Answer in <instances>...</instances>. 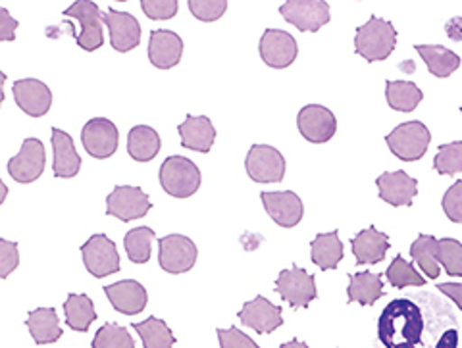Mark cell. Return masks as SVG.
<instances>
[{
  "instance_id": "6da1fadb",
  "label": "cell",
  "mask_w": 462,
  "mask_h": 348,
  "mask_svg": "<svg viewBox=\"0 0 462 348\" xmlns=\"http://www.w3.org/2000/svg\"><path fill=\"white\" fill-rule=\"evenodd\" d=\"M422 333V310L412 300L397 298L383 308L378 322V337L385 348H420Z\"/></svg>"
},
{
  "instance_id": "7a4b0ae2",
  "label": "cell",
  "mask_w": 462,
  "mask_h": 348,
  "mask_svg": "<svg viewBox=\"0 0 462 348\" xmlns=\"http://www.w3.org/2000/svg\"><path fill=\"white\" fill-rule=\"evenodd\" d=\"M397 45V29L392 22L382 20L378 16H370V20L356 29L355 35V52L363 56L366 62H382L392 56Z\"/></svg>"
},
{
  "instance_id": "3957f363",
  "label": "cell",
  "mask_w": 462,
  "mask_h": 348,
  "mask_svg": "<svg viewBox=\"0 0 462 348\" xmlns=\"http://www.w3.org/2000/svg\"><path fill=\"white\" fill-rule=\"evenodd\" d=\"M161 185L173 198L193 197L202 183L200 169L185 156H170L161 166Z\"/></svg>"
},
{
  "instance_id": "277c9868",
  "label": "cell",
  "mask_w": 462,
  "mask_h": 348,
  "mask_svg": "<svg viewBox=\"0 0 462 348\" xmlns=\"http://www.w3.org/2000/svg\"><path fill=\"white\" fill-rule=\"evenodd\" d=\"M385 142L399 160L416 162L428 152L431 133L422 122H404L385 137Z\"/></svg>"
},
{
  "instance_id": "5b68a950",
  "label": "cell",
  "mask_w": 462,
  "mask_h": 348,
  "mask_svg": "<svg viewBox=\"0 0 462 348\" xmlns=\"http://www.w3.org/2000/svg\"><path fill=\"white\" fill-rule=\"evenodd\" d=\"M66 18H74L79 23V33L74 35L78 47L87 52L98 50L105 45V33H103V12L93 0H76L74 5L66 8Z\"/></svg>"
},
{
  "instance_id": "8992f818",
  "label": "cell",
  "mask_w": 462,
  "mask_h": 348,
  "mask_svg": "<svg viewBox=\"0 0 462 348\" xmlns=\"http://www.w3.org/2000/svg\"><path fill=\"white\" fill-rule=\"evenodd\" d=\"M245 169L254 183H282L285 178V158L270 144H253L245 158Z\"/></svg>"
},
{
  "instance_id": "52a82bcc",
  "label": "cell",
  "mask_w": 462,
  "mask_h": 348,
  "mask_svg": "<svg viewBox=\"0 0 462 348\" xmlns=\"http://www.w3.org/2000/svg\"><path fill=\"white\" fill-rule=\"evenodd\" d=\"M280 14L287 23L295 25L299 32L316 33L331 20L329 5L324 0H287Z\"/></svg>"
},
{
  "instance_id": "ba28073f",
  "label": "cell",
  "mask_w": 462,
  "mask_h": 348,
  "mask_svg": "<svg viewBox=\"0 0 462 348\" xmlns=\"http://www.w3.org/2000/svg\"><path fill=\"white\" fill-rule=\"evenodd\" d=\"M83 262L87 271L93 278L103 279L106 275L120 271V254L112 239H108L105 234H97L89 241L81 246Z\"/></svg>"
},
{
  "instance_id": "9c48e42d",
  "label": "cell",
  "mask_w": 462,
  "mask_h": 348,
  "mask_svg": "<svg viewBox=\"0 0 462 348\" xmlns=\"http://www.w3.org/2000/svg\"><path fill=\"white\" fill-rule=\"evenodd\" d=\"M276 291L280 297L291 304V308H309V304L318 298L314 275L299 266L291 270H282L276 281Z\"/></svg>"
},
{
  "instance_id": "30bf717a",
  "label": "cell",
  "mask_w": 462,
  "mask_h": 348,
  "mask_svg": "<svg viewBox=\"0 0 462 348\" xmlns=\"http://www.w3.org/2000/svg\"><path fill=\"white\" fill-rule=\"evenodd\" d=\"M152 208L149 195L139 187L118 185L106 198V214L118 217L120 222L127 224L144 217Z\"/></svg>"
},
{
  "instance_id": "8fae6325",
  "label": "cell",
  "mask_w": 462,
  "mask_h": 348,
  "mask_svg": "<svg viewBox=\"0 0 462 348\" xmlns=\"http://www.w3.org/2000/svg\"><path fill=\"white\" fill-rule=\"evenodd\" d=\"M45 164H47L45 144H42L39 139L29 137L23 141L22 151L14 158H10L8 173L16 183L27 185V183L37 181L42 176Z\"/></svg>"
},
{
  "instance_id": "7c38bea8",
  "label": "cell",
  "mask_w": 462,
  "mask_h": 348,
  "mask_svg": "<svg viewBox=\"0 0 462 348\" xmlns=\"http://www.w3.org/2000/svg\"><path fill=\"white\" fill-rule=\"evenodd\" d=\"M161 252H158V262L161 268L171 275H180L195 268L199 251L195 243L185 235H166L161 241Z\"/></svg>"
},
{
  "instance_id": "4fadbf2b",
  "label": "cell",
  "mask_w": 462,
  "mask_h": 348,
  "mask_svg": "<svg viewBox=\"0 0 462 348\" xmlns=\"http://www.w3.org/2000/svg\"><path fill=\"white\" fill-rule=\"evenodd\" d=\"M81 142L87 154L97 158V160H106V158L118 151V127L108 118H93L83 127Z\"/></svg>"
},
{
  "instance_id": "5bb4252c",
  "label": "cell",
  "mask_w": 462,
  "mask_h": 348,
  "mask_svg": "<svg viewBox=\"0 0 462 348\" xmlns=\"http://www.w3.org/2000/svg\"><path fill=\"white\" fill-rule=\"evenodd\" d=\"M258 52L266 66L283 69L297 60L299 47L291 33L282 32V29H266L260 37Z\"/></svg>"
},
{
  "instance_id": "9a60e30c",
  "label": "cell",
  "mask_w": 462,
  "mask_h": 348,
  "mask_svg": "<svg viewBox=\"0 0 462 348\" xmlns=\"http://www.w3.org/2000/svg\"><path fill=\"white\" fill-rule=\"evenodd\" d=\"M297 127L309 142H328L337 132V120L334 112L320 105H309L300 108L297 115Z\"/></svg>"
},
{
  "instance_id": "2e32d148",
  "label": "cell",
  "mask_w": 462,
  "mask_h": 348,
  "mask_svg": "<svg viewBox=\"0 0 462 348\" xmlns=\"http://www.w3.org/2000/svg\"><path fill=\"white\" fill-rule=\"evenodd\" d=\"M103 22L110 32V45L114 50L129 52L139 47L141 25L134 14L108 8V12H103Z\"/></svg>"
},
{
  "instance_id": "e0dca14e",
  "label": "cell",
  "mask_w": 462,
  "mask_h": 348,
  "mask_svg": "<svg viewBox=\"0 0 462 348\" xmlns=\"http://www.w3.org/2000/svg\"><path fill=\"white\" fill-rule=\"evenodd\" d=\"M237 317L243 325L254 329L260 335H270L283 325L282 307H276L264 297H256L251 302H245Z\"/></svg>"
},
{
  "instance_id": "ac0fdd59",
  "label": "cell",
  "mask_w": 462,
  "mask_h": 348,
  "mask_svg": "<svg viewBox=\"0 0 462 348\" xmlns=\"http://www.w3.org/2000/svg\"><path fill=\"white\" fill-rule=\"evenodd\" d=\"M14 100L32 118H42L52 106V91L39 79H20L12 87Z\"/></svg>"
},
{
  "instance_id": "d6986e66",
  "label": "cell",
  "mask_w": 462,
  "mask_h": 348,
  "mask_svg": "<svg viewBox=\"0 0 462 348\" xmlns=\"http://www.w3.org/2000/svg\"><path fill=\"white\" fill-rule=\"evenodd\" d=\"M263 206L266 214L276 222L280 227H295L300 224L302 215H305V206L302 200L293 191H282V193H263Z\"/></svg>"
},
{
  "instance_id": "ffe728a7",
  "label": "cell",
  "mask_w": 462,
  "mask_h": 348,
  "mask_svg": "<svg viewBox=\"0 0 462 348\" xmlns=\"http://www.w3.org/2000/svg\"><path fill=\"white\" fill-rule=\"evenodd\" d=\"M380 198L392 206H411L418 195V181L407 171H385L375 181Z\"/></svg>"
},
{
  "instance_id": "44dd1931",
  "label": "cell",
  "mask_w": 462,
  "mask_h": 348,
  "mask_svg": "<svg viewBox=\"0 0 462 348\" xmlns=\"http://www.w3.org/2000/svg\"><path fill=\"white\" fill-rule=\"evenodd\" d=\"M183 56V41L168 29H154L149 39V60L158 69L176 68Z\"/></svg>"
},
{
  "instance_id": "7402d4cb",
  "label": "cell",
  "mask_w": 462,
  "mask_h": 348,
  "mask_svg": "<svg viewBox=\"0 0 462 348\" xmlns=\"http://www.w3.org/2000/svg\"><path fill=\"white\" fill-rule=\"evenodd\" d=\"M105 295L108 297L110 304L116 312L125 316H135L147 308L149 295L144 287L135 279H124L120 283H114L105 287Z\"/></svg>"
},
{
  "instance_id": "603a6c76",
  "label": "cell",
  "mask_w": 462,
  "mask_h": 348,
  "mask_svg": "<svg viewBox=\"0 0 462 348\" xmlns=\"http://www.w3.org/2000/svg\"><path fill=\"white\" fill-rule=\"evenodd\" d=\"M181 137V147L200 154L210 152L216 141V127L207 115H187L185 122L178 125Z\"/></svg>"
},
{
  "instance_id": "cb8c5ba5",
  "label": "cell",
  "mask_w": 462,
  "mask_h": 348,
  "mask_svg": "<svg viewBox=\"0 0 462 348\" xmlns=\"http://www.w3.org/2000/svg\"><path fill=\"white\" fill-rule=\"evenodd\" d=\"M52 151H54V164H52L54 176L62 179L76 178L81 169V158L74 147V139L58 127H52Z\"/></svg>"
},
{
  "instance_id": "d4e9b609",
  "label": "cell",
  "mask_w": 462,
  "mask_h": 348,
  "mask_svg": "<svg viewBox=\"0 0 462 348\" xmlns=\"http://www.w3.org/2000/svg\"><path fill=\"white\" fill-rule=\"evenodd\" d=\"M351 244L358 266L380 264L389 251V237L370 225L368 229L360 231L356 237H353Z\"/></svg>"
},
{
  "instance_id": "484cf974",
  "label": "cell",
  "mask_w": 462,
  "mask_h": 348,
  "mask_svg": "<svg viewBox=\"0 0 462 348\" xmlns=\"http://www.w3.org/2000/svg\"><path fill=\"white\" fill-rule=\"evenodd\" d=\"M349 304L358 302L360 307H374L383 297V281L380 273H353L349 275Z\"/></svg>"
},
{
  "instance_id": "4316f807",
  "label": "cell",
  "mask_w": 462,
  "mask_h": 348,
  "mask_svg": "<svg viewBox=\"0 0 462 348\" xmlns=\"http://www.w3.org/2000/svg\"><path fill=\"white\" fill-rule=\"evenodd\" d=\"M37 344H52L62 337V327L54 308H37L29 312L25 322Z\"/></svg>"
},
{
  "instance_id": "83f0119b",
  "label": "cell",
  "mask_w": 462,
  "mask_h": 348,
  "mask_svg": "<svg viewBox=\"0 0 462 348\" xmlns=\"http://www.w3.org/2000/svg\"><path fill=\"white\" fill-rule=\"evenodd\" d=\"M162 147L161 135L149 125H137L127 135V152L135 162H151Z\"/></svg>"
},
{
  "instance_id": "f1b7e54d",
  "label": "cell",
  "mask_w": 462,
  "mask_h": 348,
  "mask_svg": "<svg viewBox=\"0 0 462 348\" xmlns=\"http://www.w3.org/2000/svg\"><path fill=\"white\" fill-rule=\"evenodd\" d=\"M416 52L422 56L431 76L439 79L451 78L460 66V56L441 45H416Z\"/></svg>"
},
{
  "instance_id": "f546056e",
  "label": "cell",
  "mask_w": 462,
  "mask_h": 348,
  "mask_svg": "<svg viewBox=\"0 0 462 348\" xmlns=\"http://www.w3.org/2000/svg\"><path fill=\"white\" fill-rule=\"evenodd\" d=\"M312 262L322 270H336L343 260V243L337 231L316 235L312 241Z\"/></svg>"
},
{
  "instance_id": "4dcf8cb0",
  "label": "cell",
  "mask_w": 462,
  "mask_h": 348,
  "mask_svg": "<svg viewBox=\"0 0 462 348\" xmlns=\"http://www.w3.org/2000/svg\"><path fill=\"white\" fill-rule=\"evenodd\" d=\"M64 314H66V324L79 333L89 331L91 324L97 320L95 304L87 295H76V293L68 295L64 304Z\"/></svg>"
},
{
  "instance_id": "1f68e13d",
  "label": "cell",
  "mask_w": 462,
  "mask_h": 348,
  "mask_svg": "<svg viewBox=\"0 0 462 348\" xmlns=\"http://www.w3.org/2000/svg\"><path fill=\"white\" fill-rule=\"evenodd\" d=\"M387 105L395 112H412L422 103L424 93L412 81H387L385 83Z\"/></svg>"
},
{
  "instance_id": "d6a6232c",
  "label": "cell",
  "mask_w": 462,
  "mask_h": 348,
  "mask_svg": "<svg viewBox=\"0 0 462 348\" xmlns=\"http://www.w3.org/2000/svg\"><path fill=\"white\" fill-rule=\"evenodd\" d=\"M132 327L139 333L144 348H173L176 344V337L168 324L154 316L144 322H135Z\"/></svg>"
},
{
  "instance_id": "836d02e7",
  "label": "cell",
  "mask_w": 462,
  "mask_h": 348,
  "mask_svg": "<svg viewBox=\"0 0 462 348\" xmlns=\"http://www.w3.org/2000/svg\"><path fill=\"white\" fill-rule=\"evenodd\" d=\"M411 256L414 262L422 268L424 275L430 279L439 278V262H438V239L433 235H418L411 244Z\"/></svg>"
},
{
  "instance_id": "e575fe53",
  "label": "cell",
  "mask_w": 462,
  "mask_h": 348,
  "mask_svg": "<svg viewBox=\"0 0 462 348\" xmlns=\"http://www.w3.org/2000/svg\"><path fill=\"white\" fill-rule=\"evenodd\" d=\"M154 237H156L154 229H151V227L129 229L124 237L127 258L132 260L134 264H147L151 260Z\"/></svg>"
},
{
  "instance_id": "d590c367",
  "label": "cell",
  "mask_w": 462,
  "mask_h": 348,
  "mask_svg": "<svg viewBox=\"0 0 462 348\" xmlns=\"http://www.w3.org/2000/svg\"><path fill=\"white\" fill-rule=\"evenodd\" d=\"M385 278L389 281V285L395 288H407V287H424L426 279L422 278L420 273L416 271V268L407 262L401 254L393 258L392 266L387 268Z\"/></svg>"
},
{
  "instance_id": "8d00e7d4",
  "label": "cell",
  "mask_w": 462,
  "mask_h": 348,
  "mask_svg": "<svg viewBox=\"0 0 462 348\" xmlns=\"http://www.w3.org/2000/svg\"><path fill=\"white\" fill-rule=\"evenodd\" d=\"M93 348H135L134 337L118 324H106L100 327L91 343Z\"/></svg>"
},
{
  "instance_id": "74e56055",
  "label": "cell",
  "mask_w": 462,
  "mask_h": 348,
  "mask_svg": "<svg viewBox=\"0 0 462 348\" xmlns=\"http://www.w3.org/2000/svg\"><path fill=\"white\" fill-rule=\"evenodd\" d=\"M433 168L441 176H457L462 171V141L441 144L433 160Z\"/></svg>"
},
{
  "instance_id": "f35d334b",
  "label": "cell",
  "mask_w": 462,
  "mask_h": 348,
  "mask_svg": "<svg viewBox=\"0 0 462 348\" xmlns=\"http://www.w3.org/2000/svg\"><path fill=\"white\" fill-rule=\"evenodd\" d=\"M438 262L451 278H462V243L457 239L438 241Z\"/></svg>"
},
{
  "instance_id": "ab89813d",
  "label": "cell",
  "mask_w": 462,
  "mask_h": 348,
  "mask_svg": "<svg viewBox=\"0 0 462 348\" xmlns=\"http://www.w3.org/2000/svg\"><path fill=\"white\" fill-rule=\"evenodd\" d=\"M189 10L200 22H216L226 14L227 3L226 0H189Z\"/></svg>"
},
{
  "instance_id": "60d3db41",
  "label": "cell",
  "mask_w": 462,
  "mask_h": 348,
  "mask_svg": "<svg viewBox=\"0 0 462 348\" xmlns=\"http://www.w3.org/2000/svg\"><path fill=\"white\" fill-rule=\"evenodd\" d=\"M441 206L453 224H462V179L455 181L447 188V193L443 195L441 200Z\"/></svg>"
},
{
  "instance_id": "b9f144b4",
  "label": "cell",
  "mask_w": 462,
  "mask_h": 348,
  "mask_svg": "<svg viewBox=\"0 0 462 348\" xmlns=\"http://www.w3.org/2000/svg\"><path fill=\"white\" fill-rule=\"evenodd\" d=\"M141 8L151 20H171L178 14V0H141Z\"/></svg>"
},
{
  "instance_id": "7bdbcfd3",
  "label": "cell",
  "mask_w": 462,
  "mask_h": 348,
  "mask_svg": "<svg viewBox=\"0 0 462 348\" xmlns=\"http://www.w3.org/2000/svg\"><path fill=\"white\" fill-rule=\"evenodd\" d=\"M20 266L18 243L0 239V279H6Z\"/></svg>"
},
{
  "instance_id": "ee69618b",
  "label": "cell",
  "mask_w": 462,
  "mask_h": 348,
  "mask_svg": "<svg viewBox=\"0 0 462 348\" xmlns=\"http://www.w3.org/2000/svg\"><path fill=\"white\" fill-rule=\"evenodd\" d=\"M216 335L220 339L222 348H260L249 335L237 327H229V329H218Z\"/></svg>"
},
{
  "instance_id": "f6af8a7d",
  "label": "cell",
  "mask_w": 462,
  "mask_h": 348,
  "mask_svg": "<svg viewBox=\"0 0 462 348\" xmlns=\"http://www.w3.org/2000/svg\"><path fill=\"white\" fill-rule=\"evenodd\" d=\"M18 25H20L18 20L12 18L6 8L0 6V41H6V42L16 41Z\"/></svg>"
},
{
  "instance_id": "bcb514c9",
  "label": "cell",
  "mask_w": 462,
  "mask_h": 348,
  "mask_svg": "<svg viewBox=\"0 0 462 348\" xmlns=\"http://www.w3.org/2000/svg\"><path fill=\"white\" fill-rule=\"evenodd\" d=\"M438 291L453 298L457 307L462 310V283H439Z\"/></svg>"
},
{
  "instance_id": "7dc6e473",
  "label": "cell",
  "mask_w": 462,
  "mask_h": 348,
  "mask_svg": "<svg viewBox=\"0 0 462 348\" xmlns=\"http://www.w3.org/2000/svg\"><path fill=\"white\" fill-rule=\"evenodd\" d=\"M445 33L449 39L460 42L462 41V18H453L445 23Z\"/></svg>"
},
{
  "instance_id": "c3c4849f",
  "label": "cell",
  "mask_w": 462,
  "mask_h": 348,
  "mask_svg": "<svg viewBox=\"0 0 462 348\" xmlns=\"http://www.w3.org/2000/svg\"><path fill=\"white\" fill-rule=\"evenodd\" d=\"M457 346H458V331L457 329H447L436 344V348H457Z\"/></svg>"
},
{
  "instance_id": "681fc988",
  "label": "cell",
  "mask_w": 462,
  "mask_h": 348,
  "mask_svg": "<svg viewBox=\"0 0 462 348\" xmlns=\"http://www.w3.org/2000/svg\"><path fill=\"white\" fill-rule=\"evenodd\" d=\"M280 348H310L307 343H302V341H297V339H293V341H289V343H283Z\"/></svg>"
},
{
  "instance_id": "f907efd6",
  "label": "cell",
  "mask_w": 462,
  "mask_h": 348,
  "mask_svg": "<svg viewBox=\"0 0 462 348\" xmlns=\"http://www.w3.org/2000/svg\"><path fill=\"white\" fill-rule=\"evenodd\" d=\"M8 76L5 74V71H0V106H3L5 103V83H6Z\"/></svg>"
},
{
  "instance_id": "816d5d0a",
  "label": "cell",
  "mask_w": 462,
  "mask_h": 348,
  "mask_svg": "<svg viewBox=\"0 0 462 348\" xmlns=\"http://www.w3.org/2000/svg\"><path fill=\"white\" fill-rule=\"evenodd\" d=\"M6 197H8V187L5 185L3 179H0V206H3V202L6 200Z\"/></svg>"
},
{
  "instance_id": "f5cc1de1",
  "label": "cell",
  "mask_w": 462,
  "mask_h": 348,
  "mask_svg": "<svg viewBox=\"0 0 462 348\" xmlns=\"http://www.w3.org/2000/svg\"><path fill=\"white\" fill-rule=\"evenodd\" d=\"M460 114H462V108H460Z\"/></svg>"
}]
</instances>
